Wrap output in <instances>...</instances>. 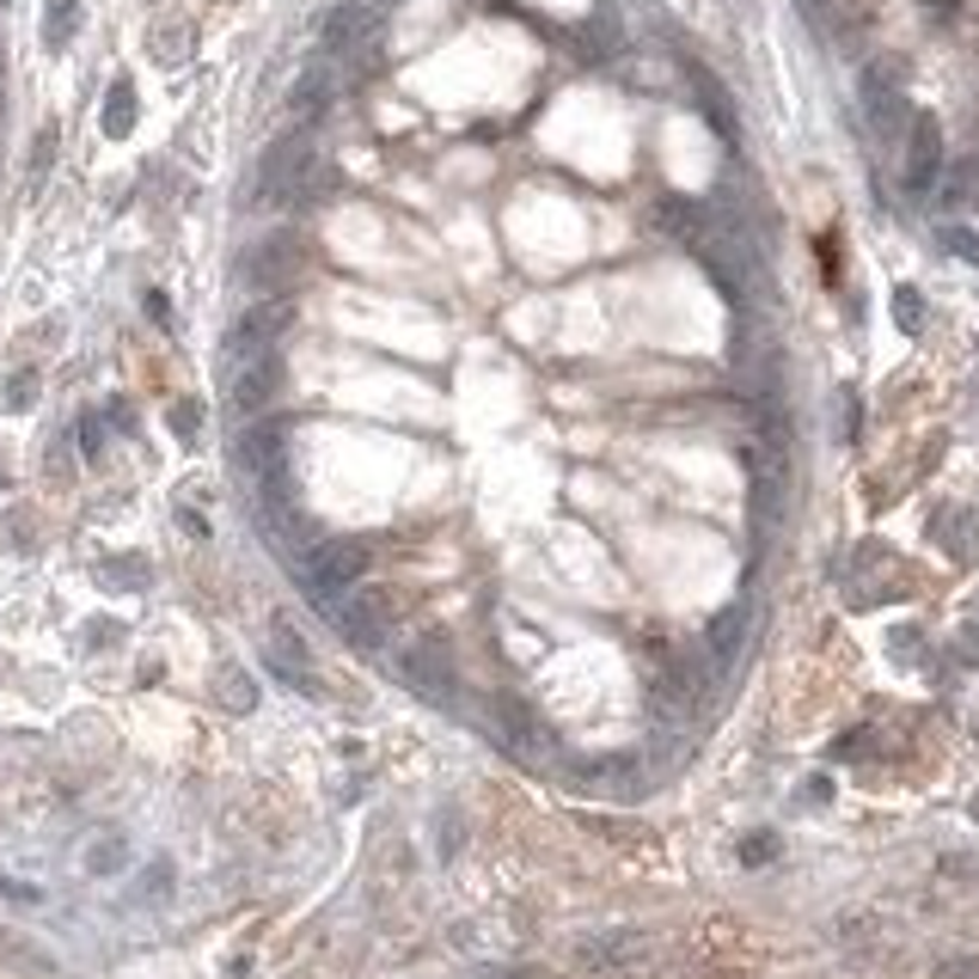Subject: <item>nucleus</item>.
I'll list each match as a JSON object with an SVG mask.
<instances>
[{"label":"nucleus","instance_id":"obj_1","mask_svg":"<svg viewBox=\"0 0 979 979\" xmlns=\"http://www.w3.org/2000/svg\"><path fill=\"white\" fill-rule=\"evenodd\" d=\"M368 564H373L368 539H313L301 551V588L318 600V607H337V600L368 576Z\"/></svg>","mask_w":979,"mask_h":979},{"label":"nucleus","instance_id":"obj_2","mask_svg":"<svg viewBox=\"0 0 979 979\" xmlns=\"http://www.w3.org/2000/svg\"><path fill=\"white\" fill-rule=\"evenodd\" d=\"M313 172H318V159H313L306 129H288L282 141L264 147V159H257V202H294V197H306Z\"/></svg>","mask_w":979,"mask_h":979},{"label":"nucleus","instance_id":"obj_3","mask_svg":"<svg viewBox=\"0 0 979 979\" xmlns=\"http://www.w3.org/2000/svg\"><path fill=\"white\" fill-rule=\"evenodd\" d=\"M288 318H294V301H257V306H245V318H239L233 331H227V349H221V368H245V361H257V356H270L276 349V337L288 331Z\"/></svg>","mask_w":979,"mask_h":979},{"label":"nucleus","instance_id":"obj_4","mask_svg":"<svg viewBox=\"0 0 979 979\" xmlns=\"http://www.w3.org/2000/svg\"><path fill=\"white\" fill-rule=\"evenodd\" d=\"M318 38H325V55H361L380 38V13L368 0H337L331 13L318 19Z\"/></svg>","mask_w":979,"mask_h":979},{"label":"nucleus","instance_id":"obj_5","mask_svg":"<svg viewBox=\"0 0 979 979\" xmlns=\"http://www.w3.org/2000/svg\"><path fill=\"white\" fill-rule=\"evenodd\" d=\"M398 674L411 680L417 692H429V698H441L448 692V680H453V649H448V636L441 631H423L404 655H398Z\"/></svg>","mask_w":979,"mask_h":979},{"label":"nucleus","instance_id":"obj_6","mask_svg":"<svg viewBox=\"0 0 979 979\" xmlns=\"http://www.w3.org/2000/svg\"><path fill=\"white\" fill-rule=\"evenodd\" d=\"M276 392H282V356L276 349L257 356V361H245V368H227V398H233L239 417H257Z\"/></svg>","mask_w":979,"mask_h":979},{"label":"nucleus","instance_id":"obj_7","mask_svg":"<svg viewBox=\"0 0 979 979\" xmlns=\"http://www.w3.org/2000/svg\"><path fill=\"white\" fill-rule=\"evenodd\" d=\"M937 178H943V129L937 117H913V129H906V190L925 197Z\"/></svg>","mask_w":979,"mask_h":979},{"label":"nucleus","instance_id":"obj_8","mask_svg":"<svg viewBox=\"0 0 979 979\" xmlns=\"http://www.w3.org/2000/svg\"><path fill=\"white\" fill-rule=\"evenodd\" d=\"M863 117H870V129L882 135V141H894V135L906 129V98H901V86H894V67H870V74H863Z\"/></svg>","mask_w":979,"mask_h":979},{"label":"nucleus","instance_id":"obj_9","mask_svg":"<svg viewBox=\"0 0 979 979\" xmlns=\"http://www.w3.org/2000/svg\"><path fill=\"white\" fill-rule=\"evenodd\" d=\"M386 612H392V594H386V588H368V594H349V600H337V631L349 636V643H380L386 636Z\"/></svg>","mask_w":979,"mask_h":979},{"label":"nucleus","instance_id":"obj_10","mask_svg":"<svg viewBox=\"0 0 979 979\" xmlns=\"http://www.w3.org/2000/svg\"><path fill=\"white\" fill-rule=\"evenodd\" d=\"M331 98H337V67H331V55H325V62H306V67H301V80H294V93H288V117H294V129L318 123L325 110H331Z\"/></svg>","mask_w":979,"mask_h":979},{"label":"nucleus","instance_id":"obj_11","mask_svg":"<svg viewBox=\"0 0 979 979\" xmlns=\"http://www.w3.org/2000/svg\"><path fill=\"white\" fill-rule=\"evenodd\" d=\"M294 264H301V245H294V233H270L264 245H252V252H245L239 276L252 282V288H282V282L294 276Z\"/></svg>","mask_w":979,"mask_h":979},{"label":"nucleus","instance_id":"obj_12","mask_svg":"<svg viewBox=\"0 0 979 979\" xmlns=\"http://www.w3.org/2000/svg\"><path fill=\"white\" fill-rule=\"evenodd\" d=\"M270 662H276V674H282V680H294V686L313 692V674H306V667H313V655H306L301 631H294L288 619L270 624Z\"/></svg>","mask_w":979,"mask_h":979},{"label":"nucleus","instance_id":"obj_13","mask_svg":"<svg viewBox=\"0 0 979 979\" xmlns=\"http://www.w3.org/2000/svg\"><path fill=\"white\" fill-rule=\"evenodd\" d=\"M98 129H105L110 141H123V135L135 129V86H129V80H110V93H105V117H98Z\"/></svg>","mask_w":979,"mask_h":979},{"label":"nucleus","instance_id":"obj_14","mask_svg":"<svg viewBox=\"0 0 979 979\" xmlns=\"http://www.w3.org/2000/svg\"><path fill=\"white\" fill-rule=\"evenodd\" d=\"M74 31H80V0H50V13H43V43H50V50H67Z\"/></svg>","mask_w":979,"mask_h":979},{"label":"nucleus","instance_id":"obj_15","mask_svg":"<svg viewBox=\"0 0 979 979\" xmlns=\"http://www.w3.org/2000/svg\"><path fill=\"white\" fill-rule=\"evenodd\" d=\"M698 105H704V117H710V129L723 135V141H735V110H728L723 86H710V74H698Z\"/></svg>","mask_w":979,"mask_h":979},{"label":"nucleus","instance_id":"obj_16","mask_svg":"<svg viewBox=\"0 0 979 979\" xmlns=\"http://www.w3.org/2000/svg\"><path fill=\"white\" fill-rule=\"evenodd\" d=\"M741 631H747V612L741 607H723V612H716V624H710V649H716V655H735Z\"/></svg>","mask_w":979,"mask_h":979},{"label":"nucleus","instance_id":"obj_17","mask_svg":"<svg viewBox=\"0 0 979 979\" xmlns=\"http://www.w3.org/2000/svg\"><path fill=\"white\" fill-rule=\"evenodd\" d=\"M166 423H172V435H178V441H197V435H202V404H197V398H178Z\"/></svg>","mask_w":979,"mask_h":979},{"label":"nucleus","instance_id":"obj_18","mask_svg":"<svg viewBox=\"0 0 979 979\" xmlns=\"http://www.w3.org/2000/svg\"><path fill=\"white\" fill-rule=\"evenodd\" d=\"M894 318H901V331H918V325H925V301H918V288H894Z\"/></svg>","mask_w":979,"mask_h":979},{"label":"nucleus","instance_id":"obj_19","mask_svg":"<svg viewBox=\"0 0 979 979\" xmlns=\"http://www.w3.org/2000/svg\"><path fill=\"white\" fill-rule=\"evenodd\" d=\"M38 404V373H13L7 380V411H31Z\"/></svg>","mask_w":979,"mask_h":979},{"label":"nucleus","instance_id":"obj_20","mask_svg":"<svg viewBox=\"0 0 979 979\" xmlns=\"http://www.w3.org/2000/svg\"><path fill=\"white\" fill-rule=\"evenodd\" d=\"M185 43H190L185 25H159V31H154V55H159V62H178V55H185Z\"/></svg>","mask_w":979,"mask_h":979},{"label":"nucleus","instance_id":"obj_21","mask_svg":"<svg viewBox=\"0 0 979 979\" xmlns=\"http://www.w3.org/2000/svg\"><path fill=\"white\" fill-rule=\"evenodd\" d=\"M221 698L233 704V710H252L257 692H252V680H245V674H227V680H221Z\"/></svg>","mask_w":979,"mask_h":979},{"label":"nucleus","instance_id":"obj_22","mask_svg":"<svg viewBox=\"0 0 979 979\" xmlns=\"http://www.w3.org/2000/svg\"><path fill=\"white\" fill-rule=\"evenodd\" d=\"M80 453H86V460H98V453H105V429H98V417H80Z\"/></svg>","mask_w":979,"mask_h":979},{"label":"nucleus","instance_id":"obj_23","mask_svg":"<svg viewBox=\"0 0 979 979\" xmlns=\"http://www.w3.org/2000/svg\"><path fill=\"white\" fill-rule=\"evenodd\" d=\"M943 245H949L955 257H967V264H979V239L967 233V227H949V233H943Z\"/></svg>","mask_w":979,"mask_h":979},{"label":"nucleus","instance_id":"obj_24","mask_svg":"<svg viewBox=\"0 0 979 979\" xmlns=\"http://www.w3.org/2000/svg\"><path fill=\"white\" fill-rule=\"evenodd\" d=\"M50 159H55V129H43V135H38V154H31V178L50 172Z\"/></svg>","mask_w":979,"mask_h":979},{"label":"nucleus","instance_id":"obj_25","mask_svg":"<svg viewBox=\"0 0 979 979\" xmlns=\"http://www.w3.org/2000/svg\"><path fill=\"white\" fill-rule=\"evenodd\" d=\"M0 484H7V472H0Z\"/></svg>","mask_w":979,"mask_h":979}]
</instances>
